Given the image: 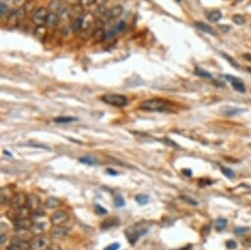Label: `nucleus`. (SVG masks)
Returning <instances> with one entry per match:
<instances>
[{"label": "nucleus", "mask_w": 251, "mask_h": 250, "mask_svg": "<svg viewBox=\"0 0 251 250\" xmlns=\"http://www.w3.org/2000/svg\"><path fill=\"white\" fill-rule=\"evenodd\" d=\"M114 205L116 207H119V208H121V207H124L125 206V200L123 199V197L120 196V195H116L114 197Z\"/></svg>", "instance_id": "nucleus-30"}, {"label": "nucleus", "mask_w": 251, "mask_h": 250, "mask_svg": "<svg viewBox=\"0 0 251 250\" xmlns=\"http://www.w3.org/2000/svg\"><path fill=\"white\" fill-rule=\"evenodd\" d=\"M3 154H4V155H7L8 157H12V154H11L10 152H8V151H6V150H4V151H3Z\"/></svg>", "instance_id": "nucleus-46"}, {"label": "nucleus", "mask_w": 251, "mask_h": 250, "mask_svg": "<svg viewBox=\"0 0 251 250\" xmlns=\"http://www.w3.org/2000/svg\"><path fill=\"white\" fill-rule=\"evenodd\" d=\"M191 248H192L191 245H188V246H185L184 248H181V249H179V250H191Z\"/></svg>", "instance_id": "nucleus-48"}, {"label": "nucleus", "mask_w": 251, "mask_h": 250, "mask_svg": "<svg viewBox=\"0 0 251 250\" xmlns=\"http://www.w3.org/2000/svg\"><path fill=\"white\" fill-rule=\"evenodd\" d=\"M13 196H14V193H13V191L12 190H10L9 188H6V187H3L1 189V203L3 205L5 204H10V202L11 200H12L13 198Z\"/></svg>", "instance_id": "nucleus-13"}, {"label": "nucleus", "mask_w": 251, "mask_h": 250, "mask_svg": "<svg viewBox=\"0 0 251 250\" xmlns=\"http://www.w3.org/2000/svg\"><path fill=\"white\" fill-rule=\"evenodd\" d=\"M31 210L28 207H23V208H18L15 209L12 208L11 210L7 212V217L12 220H18V219H23V218H30Z\"/></svg>", "instance_id": "nucleus-6"}, {"label": "nucleus", "mask_w": 251, "mask_h": 250, "mask_svg": "<svg viewBox=\"0 0 251 250\" xmlns=\"http://www.w3.org/2000/svg\"><path fill=\"white\" fill-rule=\"evenodd\" d=\"M226 79L231 83L233 89L236 90L239 93H244L245 92V86L242 83V81L240 79H238L237 77H233L231 75H226Z\"/></svg>", "instance_id": "nucleus-10"}, {"label": "nucleus", "mask_w": 251, "mask_h": 250, "mask_svg": "<svg viewBox=\"0 0 251 250\" xmlns=\"http://www.w3.org/2000/svg\"><path fill=\"white\" fill-rule=\"evenodd\" d=\"M82 28H83V18L76 19L73 24V31H75V32L81 31Z\"/></svg>", "instance_id": "nucleus-28"}, {"label": "nucleus", "mask_w": 251, "mask_h": 250, "mask_svg": "<svg viewBox=\"0 0 251 250\" xmlns=\"http://www.w3.org/2000/svg\"><path fill=\"white\" fill-rule=\"evenodd\" d=\"M67 1L71 4H77V2H80V0H67Z\"/></svg>", "instance_id": "nucleus-45"}, {"label": "nucleus", "mask_w": 251, "mask_h": 250, "mask_svg": "<svg viewBox=\"0 0 251 250\" xmlns=\"http://www.w3.org/2000/svg\"><path fill=\"white\" fill-rule=\"evenodd\" d=\"M48 250H59V249H58L57 246H51V247H49Z\"/></svg>", "instance_id": "nucleus-49"}, {"label": "nucleus", "mask_w": 251, "mask_h": 250, "mask_svg": "<svg viewBox=\"0 0 251 250\" xmlns=\"http://www.w3.org/2000/svg\"><path fill=\"white\" fill-rule=\"evenodd\" d=\"M220 28L221 29H225L224 32H227V30H230V29H231L230 26H220Z\"/></svg>", "instance_id": "nucleus-44"}, {"label": "nucleus", "mask_w": 251, "mask_h": 250, "mask_svg": "<svg viewBox=\"0 0 251 250\" xmlns=\"http://www.w3.org/2000/svg\"><path fill=\"white\" fill-rule=\"evenodd\" d=\"M226 225H227V220L221 218L216 222V229H217V230H225Z\"/></svg>", "instance_id": "nucleus-26"}, {"label": "nucleus", "mask_w": 251, "mask_h": 250, "mask_svg": "<svg viewBox=\"0 0 251 250\" xmlns=\"http://www.w3.org/2000/svg\"><path fill=\"white\" fill-rule=\"evenodd\" d=\"M7 12H8L7 5L4 4V3H1V5H0V14H1V17H4L7 14Z\"/></svg>", "instance_id": "nucleus-35"}, {"label": "nucleus", "mask_w": 251, "mask_h": 250, "mask_svg": "<svg viewBox=\"0 0 251 250\" xmlns=\"http://www.w3.org/2000/svg\"><path fill=\"white\" fill-rule=\"evenodd\" d=\"M243 57L245 58V59H247V60L251 61V55H249V54H245V55H243Z\"/></svg>", "instance_id": "nucleus-47"}, {"label": "nucleus", "mask_w": 251, "mask_h": 250, "mask_svg": "<svg viewBox=\"0 0 251 250\" xmlns=\"http://www.w3.org/2000/svg\"><path fill=\"white\" fill-rule=\"evenodd\" d=\"M195 27L198 29L199 31H201L203 33H206V34H212V36H216V33L214 31L213 28H211L210 26L204 24V23H195Z\"/></svg>", "instance_id": "nucleus-17"}, {"label": "nucleus", "mask_w": 251, "mask_h": 250, "mask_svg": "<svg viewBox=\"0 0 251 250\" xmlns=\"http://www.w3.org/2000/svg\"><path fill=\"white\" fill-rule=\"evenodd\" d=\"M50 234L54 238H61L66 235V230L63 226L60 225H54V228L50 230Z\"/></svg>", "instance_id": "nucleus-16"}, {"label": "nucleus", "mask_w": 251, "mask_h": 250, "mask_svg": "<svg viewBox=\"0 0 251 250\" xmlns=\"http://www.w3.org/2000/svg\"><path fill=\"white\" fill-rule=\"evenodd\" d=\"M60 204H61V202L59 199L55 198V197H49V198H47V200L45 201L44 205L48 209H55V208L59 207Z\"/></svg>", "instance_id": "nucleus-18"}, {"label": "nucleus", "mask_w": 251, "mask_h": 250, "mask_svg": "<svg viewBox=\"0 0 251 250\" xmlns=\"http://www.w3.org/2000/svg\"><path fill=\"white\" fill-rule=\"evenodd\" d=\"M35 37L38 39H44V37L47 36V28L44 26H37V28L35 29Z\"/></svg>", "instance_id": "nucleus-20"}, {"label": "nucleus", "mask_w": 251, "mask_h": 250, "mask_svg": "<svg viewBox=\"0 0 251 250\" xmlns=\"http://www.w3.org/2000/svg\"><path fill=\"white\" fill-rule=\"evenodd\" d=\"M107 1H108V0H96V3L98 5H100V6H101V5L105 4Z\"/></svg>", "instance_id": "nucleus-42"}, {"label": "nucleus", "mask_w": 251, "mask_h": 250, "mask_svg": "<svg viewBox=\"0 0 251 250\" xmlns=\"http://www.w3.org/2000/svg\"><path fill=\"white\" fill-rule=\"evenodd\" d=\"M80 162H82V164H85V165H89V166H94V165H96V160L94 157H91V156H85V157H82V158L79 159Z\"/></svg>", "instance_id": "nucleus-23"}, {"label": "nucleus", "mask_w": 251, "mask_h": 250, "mask_svg": "<svg viewBox=\"0 0 251 250\" xmlns=\"http://www.w3.org/2000/svg\"><path fill=\"white\" fill-rule=\"evenodd\" d=\"M213 182L209 179H200L199 180V186H206L209 184H212Z\"/></svg>", "instance_id": "nucleus-38"}, {"label": "nucleus", "mask_w": 251, "mask_h": 250, "mask_svg": "<svg viewBox=\"0 0 251 250\" xmlns=\"http://www.w3.org/2000/svg\"><path fill=\"white\" fill-rule=\"evenodd\" d=\"M220 168H221V170L222 172V174H224L225 176H226L227 178H233L235 176V171H233L232 170H231V168L229 167H226V166H220Z\"/></svg>", "instance_id": "nucleus-25"}, {"label": "nucleus", "mask_w": 251, "mask_h": 250, "mask_svg": "<svg viewBox=\"0 0 251 250\" xmlns=\"http://www.w3.org/2000/svg\"><path fill=\"white\" fill-rule=\"evenodd\" d=\"M101 101L113 107H123L127 104V98L117 94H106L101 97Z\"/></svg>", "instance_id": "nucleus-4"}, {"label": "nucleus", "mask_w": 251, "mask_h": 250, "mask_svg": "<svg viewBox=\"0 0 251 250\" xmlns=\"http://www.w3.org/2000/svg\"><path fill=\"white\" fill-rule=\"evenodd\" d=\"M96 3V0H80V5L82 7H90Z\"/></svg>", "instance_id": "nucleus-33"}, {"label": "nucleus", "mask_w": 251, "mask_h": 250, "mask_svg": "<svg viewBox=\"0 0 251 250\" xmlns=\"http://www.w3.org/2000/svg\"><path fill=\"white\" fill-rule=\"evenodd\" d=\"M93 38L95 39L96 42H104L106 39V34L102 29H96L93 34Z\"/></svg>", "instance_id": "nucleus-19"}, {"label": "nucleus", "mask_w": 251, "mask_h": 250, "mask_svg": "<svg viewBox=\"0 0 251 250\" xmlns=\"http://www.w3.org/2000/svg\"><path fill=\"white\" fill-rule=\"evenodd\" d=\"M76 117H72V116H59V117H56L54 119L55 123H59V124H66V123H71V122L76 121Z\"/></svg>", "instance_id": "nucleus-21"}, {"label": "nucleus", "mask_w": 251, "mask_h": 250, "mask_svg": "<svg viewBox=\"0 0 251 250\" xmlns=\"http://www.w3.org/2000/svg\"><path fill=\"white\" fill-rule=\"evenodd\" d=\"M95 211L96 212L98 215H106L107 214L106 209L101 205H99V204H95Z\"/></svg>", "instance_id": "nucleus-32"}, {"label": "nucleus", "mask_w": 251, "mask_h": 250, "mask_svg": "<svg viewBox=\"0 0 251 250\" xmlns=\"http://www.w3.org/2000/svg\"><path fill=\"white\" fill-rule=\"evenodd\" d=\"M152 223H148V222H143L141 223H136L135 225L129 226L126 230H125V235H126L128 241L131 244H134L137 240L139 239L141 236H143L146 234L148 230H150Z\"/></svg>", "instance_id": "nucleus-1"}, {"label": "nucleus", "mask_w": 251, "mask_h": 250, "mask_svg": "<svg viewBox=\"0 0 251 250\" xmlns=\"http://www.w3.org/2000/svg\"><path fill=\"white\" fill-rule=\"evenodd\" d=\"M232 22L235 23V24L238 25V26H241L245 23V18L243 16L239 15V14H235V16L232 17Z\"/></svg>", "instance_id": "nucleus-27"}, {"label": "nucleus", "mask_w": 251, "mask_h": 250, "mask_svg": "<svg viewBox=\"0 0 251 250\" xmlns=\"http://www.w3.org/2000/svg\"><path fill=\"white\" fill-rule=\"evenodd\" d=\"M226 246L227 249H235L237 247V243L235 241V240H232V239H230V240H227L226 242Z\"/></svg>", "instance_id": "nucleus-34"}, {"label": "nucleus", "mask_w": 251, "mask_h": 250, "mask_svg": "<svg viewBox=\"0 0 251 250\" xmlns=\"http://www.w3.org/2000/svg\"><path fill=\"white\" fill-rule=\"evenodd\" d=\"M150 200V197L146 195V194H139L135 197V201L138 203V204L144 206L146 204H148V202Z\"/></svg>", "instance_id": "nucleus-24"}, {"label": "nucleus", "mask_w": 251, "mask_h": 250, "mask_svg": "<svg viewBox=\"0 0 251 250\" xmlns=\"http://www.w3.org/2000/svg\"><path fill=\"white\" fill-rule=\"evenodd\" d=\"M140 109L145 111H153V112H164L168 111L169 108L168 102L162 98H151V100L144 101L140 103Z\"/></svg>", "instance_id": "nucleus-2"}, {"label": "nucleus", "mask_w": 251, "mask_h": 250, "mask_svg": "<svg viewBox=\"0 0 251 250\" xmlns=\"http://www.w3.org/2000/svg\"><path fill=\"white\" fill-rule=\"evenodd\" d=\"M207 18L208 20L211 22V23H217V22H219L222 18V13L220 12V11H212V12H210L207 16Z\"/></svg>", "instance_id": "nucleus-22"}, {"label": "nucleus", "mask_w": 251, "mask_h": 250, "mask_svg": "<svg viewBox=\"0 0 251 250\" xmlns=\"http://www.w3.org/2000/svg\"><path fill=\"white\" fill-rule=\"evenodd\" d=\"M195 74L198 75V76L203 77V78H207V79H212V75H211L209 72L203 70V69H196Z\"/></svg>", "instance_id": "nucleus-29"}, {"label": "nucleus", "mask_w": 251, "mask_h": 250, "mask_svg": "<svg viewBox=\"0 0 251 250\" xmlns=\"http://www.w3.org/2000/svg\"><path fill=\"white\" fill-rule=\"evenodd\" d=\"M49 13L47 8L44 7H39L37 8L32 15V20L35 23V25L37 26H43L45 23H47V17Z\"/></svg>", "instance_id": "nucleus-5"}, {"label": "nucleus", "mask_w": 251, "mask_h": 250, "mask_svg": "<svg viewBox=\"0 0 251 250\" xmlns=\"http://www.w3.org/2000/svg\"><path fill=\"white\" fill-rule=\"evenodd\" d=\"M122 12H123V8L121 6H119V5H117V6H113L110 9L106 10L105 17L107 19L112 20V19H115V18H117V17L120 16L122 14Z\"/></svg>", "instance_id": "nucleus-12"}, {"label": "nucleus", "mask_w": 251, "mask_h": 250, "mask_svg": "<svg viewBox=\"0 0 251 250\" xmlns=\"http://www.w3.org/2000/svg\"><path fill=\"white\" fill-rule=\"evenodd\" d=\"M39 205H41V200H39V198L37 195L31 194V195L28 196L27 207L29 208L31 211H33V212L38 211V209L39 208Z\"/></svg>", "instance_id": "nucleus-11"}, {"label": "nucleus", "mask_w": 251, "mask_h": 250, "mask_svg": "<svg viewBox=\"0 0 251 250\" xmlns=\"http://www.w3.org/2000/svg\"><path fill=\"white\" fill-rule=\"evenodd\" d=\"M250 230L249 228H236L235 230V232L236 234H245V232H248Z\"/></svg>", "instance_id": "nucleus-37"}, {"label": "nucleus", "mask_w": 251, "mask_h": 250, "mask_svg": "<svg viewBox=\"0 0 251 250\" xmlns=\"http://www.w3.org/2000/svg\"><path fill=\"white\" fill-rule=\"evenodd\" d=\"M50 247V240L47 236L37 234L30 241L31 250H48Z\"/></svg>", "instance_id": "nucleus-3"}, {"label": "nucleus", "mask_w": 251, "mask_h": 250, "mask_svg": "<svg viewBox=\"0 0 251 250\" xmlns=\"http://www.w3.org/2000/svg\"><path fill=\"white\" fill-rule=\"evenodd\" d=\"M13 225L17 230H30L34 223L30 218H23L13 220Z\"/></svg>", "instance_id": "nucleus-8"}, {"label": "nucleus", "mask_w": 251, "mask_h": 250, "mask_svg": "<svg viewBox=\"0 0 251 250\" xmlns=\"http://www.w3.org/2000/svg\"><path fill=\"white\" fill-rule=\"evenodd\" d=\"M68 215L64 211H56L50 217V220L54 225H61L68 220Z\"/></svg>", "instance_id": "nucleus-9"}, {"label": "nucleus", "mask_w": 251, "mask_h": 250, "mask_svg": "<svg viewBox=\"0 0 251 250\" xmlns=\"http://www.w3.org/2000/svg\"><path fill=\"white\" fill-rule=\"evenodd\" d=\"M106 172L108 174H110V175H113V176H115V175H118V172L114 170H112V168H107L106 170Z\"/></svg>", "instance_id": "nucleus-41"}, {"label": "nucleus", "mask_w": 251, "mask_h": 250, "mask_svg": "<svg viewBox=\"0 0 251 250\" xmlns=\"http://www.w3.org/2000/svg\"><path fill=\"white\" fill-rule=\"evenodd\" d=\"M182 171V173L184 174V175H186V176H191L192 175V170H189V168H183V170H181Z\"/></svg>", "instance_id": "nucleus-40"}, {"label": "nucleus", "mask_w": 251, "mask_h": 250, "mask_svg": "<svg viewBox=\"0 0 251 250\" xmlns=\"http://www.w3.org/2000/svg\"><path fill=\"white\" fill-rule=\"evenodd\" d=\"M59 23H60V16L57 13H49L45 25L50 28H55L59 25Z\"/></svg>", "instance_id": "nucleus-14"}, {"label": "nucleus", "mask_w": 251, "mask_h": 250, "mask_svg": "<svg viewBox=\"0 0 251 250\" xmlns=\"http://www.w3.org/2000/svg\"><path fill=\"white\" fill-rule=\"evenodd\" d=\"M27 199L28 196H26L24 193H16L14 194L12 200L10 202V205L12 208L18 209V208H23L27 206Z\"/></svg>", "instance_id": "nucleus-7"}, {"label": "nucleus", "mask_w": 251, "mask_h": 250, "mask_svg": "<svg viewBox=\"0 0 251 250\" xmlns=\"http://www.w3.org/2000/svg\"><path fill=\"white\" fill-rule=\"evenodd\" d=\"M180 199L181 200H183L184 202H186L187 204H190L192 206H197L198 205V202L196 200H194L192 198H190V197H188V196H180Z\"/></svg>", "instance_id": "nucleus-31"}, {"label": "nucleus", "mask_w": 251, "mask_h": 250, "mask_svg": "<svg viewBox=\"0 0 251 250\" xmlns=\"http://www.w3.org/2000/svg\"><path fill=\"white\" fill-rule=\"evenodd\" d=\"M222 55H224V56H225V57L226 58V59H227V60H229V61H230V63H231V64L232 66H235V67H238V65H237V63H236V61H235V60H233V59H232V58H231L230 56H227V55H225V54H222Z\"/></svg>", "instance_id": "nucleus-39"}, {"label": "nucleus", "mask_w": 251, "mask_h": 250, "mask_svg": "<svg viewBox=\"0 0 251 250\" xmlns=\"http://www.w3.org/2000/svg\"><path fill=\"white\" fill-rule=\"evenodd\" d=\"M118 225H119V220L117 218H108V219H105L104 222L101 223V228L102 230H107Z\"/></svg>", "instance_id": "nucleus-15"}, {"label": "nucleus", "mask_w": 251, "mask_h": 250, "mask_svg": "<svg viewBox=\"0 0 251 250\" xmlns=\"http://www.w3.org/2000/svg\"><path fill=\"white\" fill-rule=\"evenodd\" d=\"M6 239H7L6 235H5L4 234H1V245H3V244L5 243V241H6Z\"/></svg>", "instance_id": "nucleus-43"}, {"label": "nucleus", "mask_w": 251, "mask_h": 250, "mask_svg": "<svg viewBox=\"0 0 251 250\" xmlns=\"http://www.w3.org/2000/svg\"><path fill=\"white\" fill-rule=\"evenodd\" d=\"M119 248H120V244L115 242V243H112V244H110V245L106 246L104 250H118Z\"/></svg>", "instance_id": "nucleus-36"}]
</instances>
